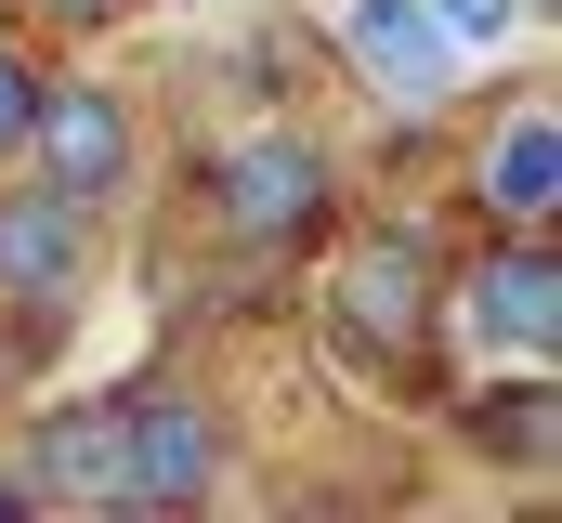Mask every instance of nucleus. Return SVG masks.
Segmentation results:
<instances>
[{"label": "nucleus", "instance_id": "2", "mask_svg": "<svg viewBox=\"0 0 562 523\" xmlns=\"http://www.w3.org/2000/svg\"><path fill=\"white\" fill-rule=\"evenodd\" d=\"M445 314L484 354H550L562 341V275H550V223H497V249L445 288Z\"/></svg>", "mask_w": 562, "mask_h": 523}, {"label": "nucleus", "instance_id": "10", "mask_svg": "<svg viewBox=\"0 0 562 523\" xmlns=\"http://www.w3.org/2000/svg\"><path fill=\"white\" fill-rule=\"evenodd\" d=\"M471 445H497V458L537 471V458H550V392H537V380H524V392H484V405H471Z\"/></svg>", "mask_w": 562, "mask_h": 523}, {"label": "nucleus", "instance_id": "6", "mask_svg": "<svg viewBox=\"0 0 562 523\" xmlns=\"http://www.w3.org/2000/svg\"><path fill=\"white\" fill-rule=\"evenodd\" d=\"M340 327L393 367V354H419V327H431V262L419 236H367V249L340 262Z\"/></svg>", "mask_w": 562, "mask_h": 523}, {"label": "nucleus", "instance_id": "9", "mask_svg": "<svg viewBox=\"0 0 562 523\" xmlns=\"http://www.w3.org/2000/svg\"><path fill=\"white\" fill-rule=\"evenodd\" d=\"M550 105H510L497 119V144H484V210L497 223H550Z\"/></svg>", "mask_w": 562, "mask_h": 523}, {"label": "nucleus", "instance_id": "7", "mask_svg": "<svg viewBox=\"0 0 562 523\" xmlns=\"http://www.w3.org/2000/svg\"><path fill=\"white\" fill-rule=\"evenodd\" d=\"M79 262H92V223H79V197H66V183L0 197V301H66V288H79Z\"/></svg>", "mask_w": 562, "mask_h": 523}, {"label": "nucleus", "instance_id": "5", "mask_svg": "<svg viewBox=\"0 0 562 523\" xmlns=\"http://www.w3.org/2000/svg\"><path fill=\"white\" fill-rule=\"evenodd\" d=\"M340 53L393 105H445V79H458V40L431 26V0H340Z\"/></svg>", "mask_w": 562, "mask_h": 523}, {"label": "nucleus", "instance_id": "3", "mask_svg": "<svg viewBox=\"0 0 562 523\" xmlns=\"http://www.w3.org/2000/svg\"><path fill=\"white\" fill-rule=\"evenodd\" d=\"M210 419L183 392H132L119 405V511H170V498H210Z\"/></svg>", "mask_w": 562, "mask_h": 523}, {"label": "nucleus", "instance_id": "1", "mask_svg": "<svg viewBox=\"0 0 562 523\" xmlns=\"http://www.w3.org/2000/svg\"><path fill=\"white\" fill-rule=\"evenodd\" d=\"M210 210H223L236 249L314 236V223H327V144H314V131H236L223 170H210Z\"/></svg>", "mask_w": 562, "mask_h": 523}, {"label": "nucleus", "instance_id": "12", "mask_svg": "<svg viewBox=\"0 0 562 523\" xmlns=\"http://www.w3.org/2000/svg\"><path fill=\"white\" fill-rule=\"evenodd\" d=\"M26 105H40V79H26V53H13V40H0V157H13V144H26Z\"/></svg>", "mask_w": 562, "mask_h": 523}, {"label": "nucleus", "instance_id": "8", "mask_svg": "<svg viewBox=\"0 0 562 523\" xmlns=\"http://www.w3.org/2000/svg\"><path fill=\"white\" fill-rule=\"evenodd\" d=\"M26 485H53V498H119V405H66V419H40Z\"/></svg>", "mask_w": 562, "mask_h": 523}, {"label": "nucleus", "instance_id": "11", "mask_svg": "<svg viewBox=\"0 0 562 523\" xmlns=\"http://www.w3.org/2000/svg\"><path fill=\"white\" fill-rule=\"evenodd\" d=\"M524 13H537V0H431V26H445L458 53H497V40H510Z\"/></svg>", "mask_w": 562, "mask_h": 523}, {"label": "nucleus", "instance_id": "4", "mask_svg": "<svg viewBox=\"0 0 562 523\" xmlns=\"http://www.w3.org/2000/svg\"><path fill=\"white\" fill-rule=\"evenodd\" d=\"M26 144H40V170H53L79 210L132 183V119H119V92H92V79L40 92V105H26Z\"/></svg>", "mask_w": 562, "mask_h": 523}, {"label": "nucleus", "instance_id": "13", "mask_svg": "<svg viewBox=\"0 0 562 523\" xmlns=\"http://www.w3.org/2000/svg\"><path fill=\"white\" fill-rule=\"evenodd\" d=\"M26 13H66V26H105L119 0H26Z\"/></svg>", "mask_w": 562, "mask_h": 523}]
</instances>
